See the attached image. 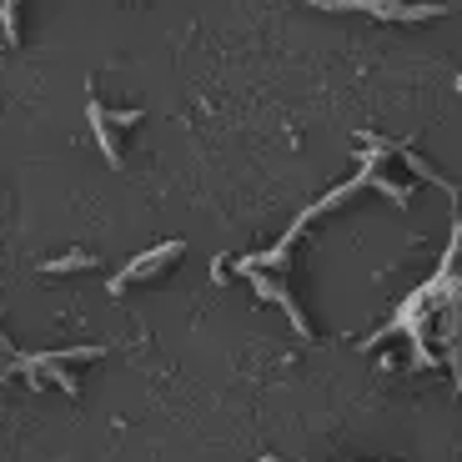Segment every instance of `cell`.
<instances>
[{
    "mask_svg": "<svg viewBox=\"0 0 462 462\" xmlns=\"http://www.w3.org/2000/svg\"><path fill=\"white\" fill-rule=\"evenodd\" d=\"M5 377H11V372H5V367H0V382H5Z\"/></svg>",
    "mask_w": 462,
    "mask_h": 462,
    "instance_id": "9",
    "label": "cell"
},
{
    "mask_svg": "<svg viewBox=\"0 0 462 462\" xmlns=\"http://www.w3.org/2000/svg\"><path fill=\"white\" fill-rule=\"evenodd\" d=\"M86 121H91V136H96V146H101V156H106V166H121V146H116V136H111V116H106V106L91 96V106H86Z\"/></svg>",
    "mask_w": 462,
    "mask_h": 462,
    "instance_id": "4",
    "label": "cell"
},
{
    "mask_svg": "<svg viewBox=\"0 0 462 462\" xmlns=\"http://www.w3.org/2000/svg\"><path fill=\"white\" fill-rule=\"evenodd\" d=\"M262 462H287V457H262Z\"/></svg>",
    "mask_w": 462,
    "mask_h": 462,
    "instance_id": "8",
    "label": "cell"
},
{
    "mask_svg": "<svg viewBox=\"0 0 462 462\" xmlns=\"http://www.w3.org/2000/svg\"><path fill=\"white\" fill-rule=\"evenodd\" d=\"M242 277H252V287H256V297H266V301H277L282 312L291 317V327H297V337H312V327H307V317H301V307L297 301L287 297V287H282V282H272L262 272V266H256V272H242Z\"/></svg>",
    "mask_w": 462,
    "mask_h": 462,
    "instance_id": "3",
    "label": "cell"
},
{
    "mask_svg": "<svg viewBox=\"0 0 462 462\" xmlns=\"http://www.w3.org/2000/svg\"><path fill=\"white\" fill-rule=\"evenodd\" d=\"M181 252H186L181 242H162V246H151V252L131 256V262H126V266H121V272L111 277V287H106V291H111V297H121V291H126L131 282H141V277H156V272H162L166 262H176Z\"/></svg>",
    "mask_w": 462,
    "mask_h": 462,
    "instance_id": "2",
    "label": "cell"
},
{
    "mask_svg": "<svg viewBox=\"0 0 462 462\" xmlns=\"http://www.w3.org/2000/svg\"><path fill=\"white\" fill-rule=\"evenodd\" d=\"M21 0H0V31H5V41L11 46H21Z\"/></svg>",
    "mask_w": 462,
    "mask_h": 462,
    "instance_id": "6",
    "label": "cell"
},
{
    "mask_svg": "<svg viewBox=\"0 0 462 462\" xmlns=\"http://www.w3.org/2000/svg\"><path fill=\"white\" fill-rule=\"evenodd\" d=\"M91 266H96V252H66V256L41 262V272L46 277H70V272H91Z\"/></svg>",
    "mask_w": 462,
    "mask_h": 462,
    "instance_id": "5",
    "label": "cell"
},
{
    "mask_svg": "<svg viewBox=\"0 0 462 462\" xmlns=\"http://www.w3.org/2000/svg\"><path fill=\"white\" fill-rule=\"evenodd\" d=\"M111 116V126H136L141 121V106H131V111H106Z\"/></svg>",
    "mask_w": 462,
    "mask_h": 462,
    "instance_id": "7",
    "label": "cell"
},
{
    "mask_svg": "<svg viewBox=\"0 0 462 462\" xmlns=\"http://www.w3.org/2000/svg\"><path fill=\"white\" fill-rule=\"evenodd\" d=\"M317 11H367L377 21H438L448 5H402V0H301Z\"/></svg>",
    "mask_w": 462,
    "mask_h": 462,
    "instance_id": "1",
    "label": "cell"
},
{
    "mask_svg": "<svg viewBox=\"0 0 462 462\" xmlns=\"http://www.w3.org/2000/svg\"><path fill=\"white\" fill-rule=\"evenodd\" d=\"M457 96H462V76H457Z\"/></svg>",
    "mask_w": 462,
    "mask_h": 462,
    "instance_id": "10",
    "label": "cell"
}]
</instances>
